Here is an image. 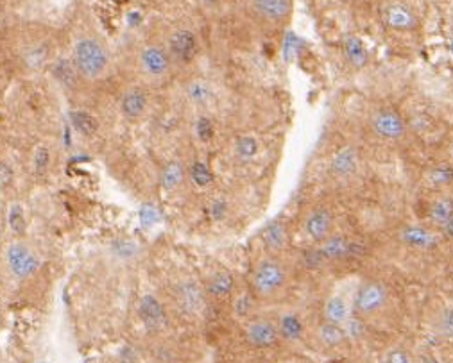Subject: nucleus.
I'll return each mask as SVG.
<instances>
[{"label": "nucleus", "instance_id": "1", "mask_svg": "<svg viewBox=\"0 0 453 363\" xmlns=\"http://www.w3.org/2000/svg\"><path fill=\"white\" fill-rule=\"evenodd\" d=\"M74 67L83 83H97L110 74L111 58L110 47L97 34H83L74 42L70 54Z\"/></svg>", "mask_w": 453, "mask_h": 363}, {"label": "nucleus", "instance_id": "26", "mask_svg": "<svg viewBox=\"0 0 453 363\" xmlns=\"http://www.w3.org/2000/svg\"><path fill=\"white\" fill-rule=\"evenodd\" d=\"M280 330L285 338H288V340H297V338L301 337L303 328H301V322L296 315H285V317L281 319Z\"/></svg>", "mask_w": 453, "mask_h": 363}, {"label": "nucleus", "instance_id": "18", "mask_svg": "<svg viewBox=\"0 0 453 363\" xmlns=\"http://www.w3.org/2000/svg\"><path fill=\"white\" fill-rule=\"evenodd\" d=\"M187 95H188V101H190L194 106L197 108L210 106L213 101L212 85H210L208 81H203V79L192 81L190 85L187 86Z\"/></svg>", "mask_w": 453, "mask_h": 363}, {"label": "nucleus", "instance_id": "32", "mask_svg": "<svg viewBox=\"0 0 453 363\" xmlns=\"http://www.w3.org/2000/svg\"><path fill=\"white\" fill-rule=\"evenodd\" d=\"M192 179L195 181V185L206 186L208 183L212 181V172L203 163H195L194 169H192Z\"/></svg>", "mask_w": 453, "mask_h": 363}, {"label": "nucleus", "instance_id": "21", "mask_svg": "<svg viewBox=\"0 0 453 363\" xmlns=\"http://www.w3.org/2000/svg\"><path fill=\"white\" fill-rule=\"evenodd\" d=\"M403 240L409 245H414V247H432L437 242L436 235L428 231V229L420 228V226H409L405 231L402 233Z\"/></svg>", "mask_w": 453, "mask_h": 363}, {"label": "nucleus", "instance_id": "10", "mask_svg": "<svg viewBox=\"0 0 453 363\" xmlns=\"http://www.w3.org/2000/svg\"><path fill=\"white\" fill-rule=\"evenodd\" d=\"M373 131L384 140H400L406 131V126L398 113L389 110H381L371 120Z\"/></svg>", "mask_w": 453, "mask_h": 363}, {"label": "nucleus", "instance_id": "30", "mask_svg": "<svg viewBox=\"0 0 453 363\" xmlns=\"http://www.w3.org/2000/svg\"><path fill=\"white\" fill-rule=\"evenodd\" d=\"M254 294H249V292H246V294H242V296H238L237 299H235L233 303V312L237 313L238 317H247V315H251V312H253L254 308Z\"/></svg>", "mask_w": 453, "mask_h": 363}, {"label": "nucleus", "instance_id": "34", "mask_svg": "<svg viewBox=\"0 0 453 363\" xmlns=\"http://www.w3.org/2000/svg\"><path fill=\"white\" fill-rule=\"evenodd\" d=\"M183 178V170L179 165H170L169 169L165 170V183L167 186L174 188V186H178L181 183Z\"/></svg>", "mask_w": 453, "mask_h": 363}, {"label": "nucleus", "instance_id": "28", "mask_svg": "<svg viewBox=\"0 0 453 363\" xmlns=\"http://www.w3.org/2000/svg\"><path fill=\"white\" fill-rule=\"evenodd\" d=\"M436 330L440 337L453 338V310L448 308L439 313L436 321Z\"/></svg>", "mask_w": 453, "mask_h": 363}, {"label": "nucleus", "instance_id": "2", "mask_svg": "<svg viewBox=\"0 0 453 363\" xmlns=\"http://www.w3.org/2000/svg\"><path fill=\"white\" fill-rule=\"evenodd\" d=\"M135 68L144 86H156L163 85L169 79L174 63L163 43H144L136 51Z\"/></svg>", "mask_w": 453, "mask_h": 363}, {"label": "nucleus", "instance_id": "35", "mask_svg": "<svg viewBox=\"0 0 453 363\" xmlns=\"http://www.w3.org/2000/svg\"><path fill=\"white\" fill-rule=\"evenodd\" d=\"M386 363H414V360H412V356L409 355L406 351L396 349V351H393V353H389V355H387V362Z\"/></svg>", "mask_w": 453, "mask_h": 363}, {"label": "nucleus", "instance_id": "13", "mask_svg": "<svg viewBox=\"0 0 453 363\" xmlns=\"http://www.w3.org/2000/svg\"><path fill=\"white\" fill-rule=\"evenodd\" d=\"M140 319L149 331H161L167 326L165 308L154 296L142 297Z\"/></svg>", "mask_w": 453, "mask_h": 363}, {"label": "nucleus", "instance_id": "25", "mask_svg": "<svg viewBox=\"0 0 453 363\" xmlns=\"http://www.w3.org/2000/svg\"><path fill=\"white\" fill-rule=\"evenodd\" d=\"M72 122H74V127H76L81 135L90 136V135H94V133L99 129L97 120H95L90 113H86V111H81V110L74 111Z\"/></svg>", "mask_w": 453, "mask_h": 363}, {"label": "nucleus", "instance_id": "5", "mask_svg": "<svg viewBox=\"0 0 453 363\" xmlns=\"http://www.w3.org/2000/svg\"><path fill=\"white\" fill-rule=\"evenodd\" d=\"M163 47L174 65H190L199 54V38L188 27H178L167 34Z\"/></svg>", "mask_w": 453, "mask_h": 363}, {"label": "nucleus", "instance_id": "19", "mask_svg": "<svg viewBox=\"0 0 453 363\" xmlns=\"http://www.w3.org/2000/svg\"><path fill=\"white\" fill-rule=\"evenodd\" d=\"M324 317L328 322L344 326L349 321V306L343 296H331L324 306Z\"/></svg>", "mask_w": 453, "mask_h": 363}, {"label": "nucleus", "instance_id": "14", "mask_svg": "<svg viewBox=\"0 0 453 363\" xmlns=\"http://www.w3.org/2000/svg\"><path fill=\"white\" fill-rule=\"evenodd\" d=\"M319 251L324 260H339V258L356 256L359 253H364V247L356 242L347 240L346 237H330L322 240Z\"/></svg>", "mask_w": 453, "mask_h": 363}, {"label": "nucleus", "instance_id": "12", "mask_svg": "<svg viewBox=\"0 0 453 363\" xmlns=\"http://www.w3.org/2000/svg\"><path fill=\"white\" fill-rule=\"evenodd\" d=\"M235 288V278L233 274L226 269H219V271L212 272L208 276L206 283H204V294L210 299L224 301L233 294Z\"/></svg>", "mask_w": 453, "mask_h": 363}, {"label": "nucleus", "instance_id": "7", "mask_svg": "<svg viewBox=\"0 0 453 363\" xmlns=\"http://www.w3.org/2000/svg\"><path fill=\"white\" fill-rule=\"evenodd\" d=\"M387 303V292L380 283L360 285L355 296V310L360 315H373L380 312Z\"/></svg>", "mask_w": 453, "mask_h": 363}, {"label": "nucleus", "instance_id": "37", "mask_svg": "<svg viewBox=\"0 0 453 363\" xmlns=\"http://www.w3.org/2000/svg\"><path fill=\"white\" fill-rule=\"evenodd\" d=\"M203 2H204V4H206V6H217V4H219V2H220V0H203Z\"/></svg>", "mask_w": 453, "mask_h": 363}, {"label": "nucleus", "instance_id": "16", "mask_svg": "<svg viewBox=\"0 0 453 363\" xmlns=\"http://www.w3.org/2000/svg\"><path fill=\"white\" fill-rule=\"evenodd\" d=\"M331 228V213L328 210H315L313 213H310V217L306 219L305 229L308 233V237L312 240L322 242L328 237Z\"/></svg>", "mask_w": 453, "mask_h": 363}, {"label": "nucleus", "instance_id": "20", "mask_svg": "<svg viewBox=\"0 0 453 363\" xmlns=\"http://www.w3.org/2000/svg\"><path fill=\"white\" fill-rule=\"evenodd\" d=\"M51 67H52V72H54V77L60 81L63 86H76L77 83H83L70 58L56 60L54 63H51Z\"/></svg>", "mask_w": 453, "mask_h": 363}, {"label": "nucleus", "instance_id": "31", "mask_svg": "<svg viewBox=\"0 0 453 363\" xmlns=\"http://www.w3.org/2000/svg\"><path fill=\"white\" fill-rule=\"evenodd\" d=\"M428 179H430V185H434V186L448 185V183L453 181V170L446 165L436 167L432 172L428 174Z\"/></svg>", "mask_w": 453, "mask_h": 363}, {"label": "nucleus", "instance_id": "36", "mask_svg": "<svg viewBox=\"0 0 453 363\" xmlns=\"http://www.w3.org/2000/svg\"><path fill=\"white\" fill-rule=\"evenodd\" d=\"M445 231L450 238H453V217L445 224Z\"/></svg>", "mask_w": 453, "mask_h": 363}, {"label": "nucleus", "instance_id": "38", "mask_svg": "<svg viewBox=\"0 0 453 363\" xmlns=\"http://www.w3.org/2000/svg\"><path fill=\"white\" fill-rule=\"evenodd\" d=\"M427 363H439V362H436V360H428Z\"/></svg>", "mask_w": 453, "mask_h": 363}, {"label": "nucleus", "instance_id": "23", "mask_svg": "<svg viewBox=\"0 0 453 363\" xmlns=\"http://www.w3.org/2000/svg\"><path fill=\"white\" fill-rule=\"evenodd\" d=\"M344 52H346L347 61L355 68H362L368 63V52H365L364 43L360 42L356 36H349L344 40Z\"/></svg>", "mask_w": 453, "mask_h": 363}, {"label": "nucleus", "instance_id": "4", "mask_svg": "<svg viewBox=\"0 0 453 363\" xmlns=\"http://www.w3.org/2000/svg\"><path fill=\"white\" fill-rule=\"evenodd\" d=\"M287 283V271L278 260L265 258L254 267L251 287L253 294L258 297H272Z\"/></svg>", "mask_w": 453, "mask_h": 363}, {"label": "nucleus", "instance_id": "24", "mask_svg": "<svg viewBox=\"0 0 453 363\" xmlns=\"http://www.w3.org/2000/svg\"><path fill=\"white\" fill-rule=\"evenodd\" d=\"M453 217V201L452 199H439L430 208V219L436 222V224L445 226L450 219Z\"/></svg>", "mask_w": 453, "mask_h": 363}, {"label": "nucleus", "instance_id": "22", "mask_svg": "<svg viewBox=\"0 0 453 363\" xmlns=\"http://www.w3.org/2000/svg\"><path fill=\"white\" fill-rule=\"evenodd\" d=\"M318 338L322 346L337 347V346H340L344 340H346V331H344L339 324H333V322H324V324L319 326Z\"/></svg>", "mask_w": 453, "mask_h": 363}, {"label": "nucleus", "instance_id": "29", "mask_svg": "<svg viewBox=\"0 0 453 363\" xmlns=\"http://www.w3.org/2000/svg\"><path fill=\"white\" fill-rule=\"evenodd\" d=\"M263 238H265V244L272 249H280L281 245L285 244V231L280 224H272L265 229L263 233Z\"/></svg>", "mask_w": 453, "mask_h": 363}, {"label": "nucleus", "instance_id": "39", "mask_svg": "<svg viewBox=\"0 0 453 363\" xmlns=\"http://www.w3.org/2000/svg\"><path fill=\"white\" fill-rule=\"evenodd\" d=\"M0 151H2V140H0Z\"/></svg>", "mask_w": 453, "mask_h": 363}, {"label": "nucleus", "instance_id": "11", "mask_svg": "<svg viewBox=\"0 0 453 363\" xmlns=\"http://www.w3.org/2000/svg\"><path fill=\"white\" fill-rule=\"evenodd\" d=\"M381 20L389 29L394 31H411L418 26V18L414 11L405 4H389L381 9Z\"/></svg>", "mask_w": 453, "mask_h": 363}, {"label": "nucleus", "instance_id": "6", "mask_svg": "<svg viewBox=\"0 0 453 363\" xmlns=\"http://www.w3.org/2000/svg\"><path fill=\"white\" fill-rule=\"evenodd\" d=\"M149 106H151V97H149L147 86L131 85L127 86L119 99V110L122 117L129 122H138L147 115Z\"/></svg>", "mask_w": 453, "mask_h": 363}, {"label": "nucleus", "instance_id": "33", "mask_svg": "<svg viewBox=\"0 0 453 363\" xmlns=\"http://www.w3.org/2000/svg\"><path fill=\"white\" fill-rule=\"evenodd\" d=\"M237 149H238V154H240V156L251 158L254 152H256L258 145H256V142H254L253 138H240L238 140Z\"/></svg>", "mask_w": 453, "mask_h": 363}, {"label": "nucleus", "instance_id": "17", "mask_svg": "<svg viewBox=\"0 0 453 363\" xmlns=\"http://www.w3.org/2000/svg\"><path fill=\"white\" fill-rule=\"evenodd\" d=\"M359 167V152L353 147H344L331 160V172L337 176H349Z\"/></svg>", "mask_w": 453, "mask_h": 363}, {"label": "nucleus", "instance_id": "3", "mask_svg": "<svg viewBox=\"0 0 453 363\" xmlns=\"http://www.w3.org/2000/svg\"><path fill=\"white\" fill-rule=\"evenodd\" d=\"M4 263L6 269L15 279L18 281H27L33 279L34 276L38 274L42 260H40L38 253L31 247L26 242H11L6 247L4 253Z\"/></svg>", "mask_w": 453, "mask_h": 363}, {"label": "nucleus", "instance_id": "8", "mask_svg": "<svg viewBox=\"0 0 453 363\" xmlns=\"http://www.w3.org/2000/svg\"><path fill=\"white\" fill-rule=\"evenodd\" d=\"M176 301H178L179 308L187 312L188 315H199L204 310L206 294H204V288L197 285V281L185 279L176 288Z\"/></svg>", "mask_w": 453, "mask_h": 363}, {"label": "nucleus", "instance_id": "15", "mask_svg": "<svg viewBox=\"0 0 453 363\" xmlns=\"http://www.w3.org/2000/svg\"><path fill=\"white\" fill-rule=\"evenodd\" d=\"M254 11L269 22H281L290 13V0H253Z\"/></svg>", "mask_w": 453, "mask_h": 363}, {"label": "nucleus", "instance_id": "9", "mask_svg": "<svg viewBox=\"0 0 453 363\" xmlns=\"http://www.w3.org/2000/svg\"><path fill=\"white\" fill-rule=\"evenodd\" d=\"M246 338L253 347H271L278 342L280 330L274 322L267 319H254L247 324Z\"/></svg>", "mask_w": 453, "mask_h": 363}, {"label": "nucleus", "instance_id": "27", "mask_svg": "<svg viewBox=\"0 0 453 363\" xmlns=\"http://www.w3.org/2000/svg\"><path fill=\"white\" fill-rule=\"evenodd\" d=\"M51 167V151L45 145H40L33 154V169L36 174L47 172Z\"/></svg>", "mask_w": 453, "mask_h": 363}]
</instances>
